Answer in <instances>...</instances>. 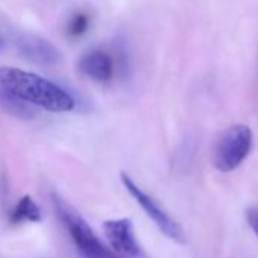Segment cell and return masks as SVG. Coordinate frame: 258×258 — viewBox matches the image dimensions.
Here are the masks:
<instances>
[{
    "label": "cell",
    "instance_id": "3957f363",
    "mask_svg": "<svg viewBox=\"0 0 258 258\" xmlns=\"http://www.w3.org/2000/svg\"><path fill=\"white\" fill-rule=\"evenodd\" d=\"M252 130L245 124H236L227 128L219 138L215 154L213 165L221 172H233L237 169L252 150Z\"/></svg>",
    "mask_w": 258,
    "mask_h": 258
},
{
    "label": "cell",
    "instance_id": "7c38bea8",
    "mask_svg": "<svg viewBox=\"0 0 258 258\" xmlns=\"http://www.w3.org/2000/svg\"><path fill=\"white\" fill-rule=\"evenodd\" d=\"M5 47V38H3V35L0 33V50Z\"/></svg>",
    "mask_w": 258,
    "mask_h": 258
},
{
    "label": "cell",
    "instance_id": "6da1fadb",
    "mask_svg": "<svg viewBox=\"0 0 258 258\" xmlns=\"http://www.w3.org/2000/svg\"><path fill=\"white\" fill-rule=\"evenodd\" d=\"M0 83L26 104H33L50 112H70L76 106L74 97L62 86L20 68L2 67Z\"/></svg>",
    "mask_w": 258,
    "mask_h": 258
},
{
    "label": "cell",
    "instance_id": "ba28073f",
    "mask_svg": "<svg viewBox=\"0 0 258 258\" xmlns=\"http://www.w3.org/2000/svg\"><path fill=\"white\" fill-rule=\"evenodd\" d=\"M42 215L38 204L32 200L30 195H24L20 198L17 206L12 209L9 215L11 224H23V222H41Z\"/></svg>",
    "mask_w": 258,
    "mask_h": 258
},
{
    "label": "cell",
    "instance_id": "8992f818",
    "mask_svg": "<svg viewBox=\"0 0 258 258\" xmlns=\"http://www.w3.org/2000/svg\"><path fill=\"white\" fill-rule=\"evenodd\" d=\"M103 233L112 251L121 258H144V251L136 239L133 222L127 218L103 222Z\"/></svg>",
    "mask_w": 258,
    "mask_h": 258
},
{
    "label": "cell",
    "instance_id": "7a4b0ae2",
    "mask_svg": "<svg viewBox=\"0 0 258 258\" xmlns=\"http://www.w3.org/2000/svg\"><path fill=\"white\" fill-rule=\"evenodd\" d=\"M53 207L56 215L62 221L65 230L68 231L77 251L85 258H121L112 249H109L94 233L89 224L82 218V215L68 204L62 197L53 194Z\"/></svg>",
    "mask_w": 258,
    "mask_h": 258
},
{
    "label": "cell",
    "instance_id": "8fae6325",
    "mask_svg": "<svg viewBox=\"0 0 258 258\" xmlns=\"http://www.w3.org/2000/svg\"><path fill=\"white\" fill-rule=\"evenodd\" d=\"M246 219H248L249 227L252 228V231L255 233V236L258 237V209L246 210Z\"/></svg>",
    "mask_w": 258,
    "mask_h": 258
},
{
    "label": "cell",
    "instance_id": "5b68a950",
    "mask_svg": "<svg viewBox=\"0 0 258 258\" xmlns=\"http://www.w3.org/2000/svg\"><path fill=\"white\" fill-rule=\"evenodd\" d=\"M116 51H107L103 48H94L85 53L79 62V70L89 79L101 83L110 82L116 71L127 74L128 71V54L124 47H116Z\"/></svg>",
    "mask_w": 258,
    "mask_h": 258
},
{
    "label": "cell",
    "instance_id": "52a82bcc",
    "mask_svg": "<svg viewBox=\"0 0 258 258\" xmlns=\"http://www.w3.org/2000/svg\"><path fill=\"white\" fill-rule=\"evenodd\" d=\"M18 51L30 62L38 65H54L60 59L59 50L47 39L35 35H23L17 39Z\"/></svg>",
    "mask_w": 258,
    "mask_h": 258
},
{
    "label": "cell",
    "instance_id": "9c48e42d",
    "mask_svg": "<svg viewBox=\"0 0 258 258\" xmlns=\"http://www.w3.org/2000/svg\"><path fill=\"white\" fill-rule=\"evenodd\" d=\"M0 106L8 110L9 113L20 116L23 119H30L33 118V110L29 107V104H26L24 101L18 100L15 95H12L2 83H0Z\"/></svg>",
    "mask_w": 258,
    "mask_h": 258
},
{
    "label": "cell",
    "instance_id": "30bf717a",
    "mask_svg": "<svg viewBox=\"0 0 258 258\" xmlns=\"http://www.w3.org/2000/svg\"><path fill=\"white\" fill-rule=\"evenodd\" d=\"M89 24H91V18L86 12H76L68 20L67 33L71 38H80L82 35H85L88 32Z\"/></svg>",
    "mask_w": 258,
    "mask_h": 258
},
{
    "label": "cell",
    "instance_id": "277c9868",
    "mask_svg": "<svg viewBox=\"0 0 258 258\" xmlns=\"http://www.w3.org/2000/svg\"><path fill=\"white\" fill-rule=\"evenodd\" d=\"M121 181L127 192L135 198V201L142 207V210L147 213V216L156 224V227L171 240L175 243L184 245L186 243V234L181 225L147 192H144L125 172L121 174Z\"/></svg>",
    "mask_w": 258,
    "mask_h": 258
}]
</instances>
